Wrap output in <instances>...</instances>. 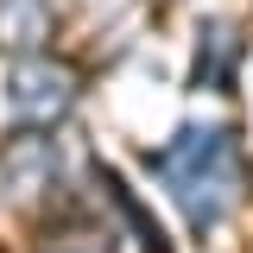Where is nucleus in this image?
I'll return each instance as SVG.
<instances>
[{"mask_svg":"<svg viewBox=\"0 0 253 253\" xmlns=\"http://www.w3.org/2000/svg\"><path fill=\"white\" fill-rule=\"evenodd\" d=\"M165 184H171V196L184 203V215L196 228H209L234 203V190H241V152H234V139L215 133V126H190L184 139L165 152Z\"/></svg>","mask_w":253,"mask_h":253,"instance_id":"nucleus-1","label":"nucleus"}]
</instances>
